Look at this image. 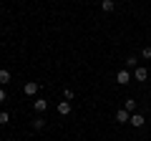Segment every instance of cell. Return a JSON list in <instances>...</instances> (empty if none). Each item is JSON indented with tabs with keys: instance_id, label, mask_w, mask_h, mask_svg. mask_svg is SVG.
<instances>
[{
	"instance_id": "6da1fadb",
	"label": "cell",
	"mask_w": 151,
	"mask_h": 141,
	"mask_svg": "<svg viewBox=\"0 0 151 141\" xmlns=\"http://www.w3.org/2000/svg\"><path fill=\"white\" fill-rule=\"evenodd\" d=\"M38 88H40V83H38V81H28L25 86H23V93L30 96V98H35L38 96Z\"/></svg>"
},
{
	"instance_id": "7a4b0ae2",
	"label": "cell",
	"mask_w": 151,
	"mask_h": 141,
	"mask_svg": "<svg viewBox=\"0 0 151 141\" xmlns=\"http://www.w3.org/2000/svg\"><path fill=\"white\" fill-rule=\"evenodd\" d=\"M131 78H134V73H131L129 68H124V70H119V73H116V83H121V86H126Z\"/></svg>"
},
{
	"instance_id": "3957f363",
	"label": "cell",
	"mask_w": 151,
	"mask_h": 141,
	"mask_svg": "<svg viewBox=\"0 0 151 141\" xmlns=\"http://www.w3.org/2000/svg\"><path fill=\"white\" fill-rule=\"evenodd\" d=\"M55 111H58L60 116H70V111H73V106H70V101H58V106H55Z\"/></svg>"
},
{
	"instance_id": "277c9868",
	"label": "cell",
	"mask_w": 151,
	"mask_h": 141,
	"mask_svg": "<svg viewBox=\"0 0 151 141\" xmlns=\"http://www.w3.org/2000/svg\"><path fill=\"white\" fill-rule=\"evenodd\" d=\"M134 78H136V81H149V70H146V65H136V68H134Z\"/></svg>"
},
{
	"instance_id": "5b68a950",
	"label": "cell",
	"mask_w": 151,
	"mask_h": 141,
	"mask_svg": "<svg viewBox=\"0 0 151 141\" xmlns=\"http://www.w3.org/2000/svg\"><path fill=\"white\" fill-rule=\"evenodd\" d=\"M131 126H134V129H141V126L146 124V119H144V114H139V111H136V114H131V121H129Z\"/></svg>"
},
{
	"instance_id": "8992f818",
	"label": "cell",
	"mask_w": 151,
	"mask_h": 141,
	"mask_svg": "<svg viewBox=\"0 0 151 141\" xmlns=\"http://www.w3.org/2000/svg\"><path fill=\"white\" fill-rule=\"evenodd\" d=\"M33 109H35V114H45L48 111V101L45 98H35L33 101Z\"/></svg>"
},
{
	"instance_id": "52a82bcc",
	"label": "cell",
	"mask_w": 151,
	"mask_h": 141,
	"mask_svg": "<svg viewBox=\"0 0 151 141\" xmlns=\"http://www.w3.org/2000/svg\"><path fill=\"white\" fill-rule=\"evenodd\" d=\"M129 121H131V114H129L126 109H119V111H116V124H129Z\"/></svg>"
},
{
	"instance_id": "ba28073f",
	"label": "cell",
	"mask_w": 151,
	"mask_h": 141,
	"mask_svg": "<svg viewBox=\"0 0 151 141\" xmlns=\"http://www.w3.org/2000/svg\"><path fill=\"white\" fill-rule=\"evenodd\" d=\"M101 10L103 13H113L116 10V3H113V0H101Z\"/></svg>"
},
{
	"instance_id": "9c48e42d",
	"label": "cell",
	"mask_w": 151,
	"mask_h": 141,
	"mask_svg": "<svg viewBox=\"0 0 151 141\" xmlns=\"http://www.w3.org/2000/svg\"><path fill=\"white\" fill-rule=\"evenodd\" d=\"M8 83H10V70L0 68V86H8Z\"/></svg>"
},
{
	"instance_id": "30bf717a",
	"label": "cell",
	"mask_w": 151,
	"mask_h": 141,
	"mask_svg": "<svg viewBox=\"0 0 151 141\" xmlns=\"http://www.w3.org/2000/svg\"><path fill=\"white\" fill-rule=\"evenodd\" d=\"M43 126H45V119H43V116H35V119H33V129H35V131H40Z\"/></svg>"
},
{
	"instance_id": "8fae6325",
	"label": "cell",
	"mask_w": 151,
	"mask_h": 141,
	"mask_svg": "<svg viewBox=\"0 0 151 141\" xmlns=\"http://www.w3.org/2000/svg\"><path fill=\"white\" fill-rule=\"evenodd\" d=\"M124 109L129 111V114H136V101H134V98H126V103H124Z\"/></svg>"
},
{
	"instance_id": "7c38bea8",
	"label": "cell",
	"mask_w": 151,
	"mask_h": 141,
	"mask_svg": "<svg viewBox=\"0 0 151 141\" xmlns=\"http://www.w3.org/2000/svg\"><path fill=\"white\" fill-rule=\"evenodd\" d=\"M5 124H10V114L8 111H0V126H5Z\"/></svg>"
},
{
	"instance_id": "4fadbf2b",
	"label": "cell",
	"mask_w": 151,
	"mask_h": 141,
	"mask_svg": "<svg viewBox=\"0 0 151 141\" xmlns=\"http://www.w3.org/2000/svg\"><path fill=\"white\" fill-rule=\"evenodd\" d=\"M63 98H65V101H73V98H76L73 88H63Z\"/></svg>"
},
{
	"instance_id": "5bb4252c",
	"label": "cell",
	"mask_w": 151,
	"mask_h": 141,
	"mask_svg": "<svg viewBox=\"0 0 151 141\" xmlns=\"http://www.w3.org/2000/svg\"><path fill=\"white\" fill-rule=\"evenodd\" d=\"M126 65H129V68H136V65H139V58H136V55H131V58H126Z\"/></svg>"
},
{
	"instance_id": "9a60e30c",
	"label": "cell",
	"mask_w": 151,
	"mask_h": 141,
	"mask_svg": "<svg viewBox=\"0 0 151 141\" xmlns=\"http://www.w3.org/2000/svg\"><path fill=\"white\" fill-rule=\"evenodd\" d=\"M141 58H144V60H151V45H146V48L141 50Z\"/></svg>"
},
{
	"instance_id": "2e32d148",
	"label": "cell",
	"mask_w": 151,
	"mask_h": 141,
	"mask_svg": "<svg viewBox=\"0 0 151 141\" xmlns=\"http://www.w3.org/2000/svg\"><path fill=\"white\" fill-rule=\"evenodd\" d=\"M3 101H5V88L0 86V103H3Z\"/></svg>"
}]
</instances>
